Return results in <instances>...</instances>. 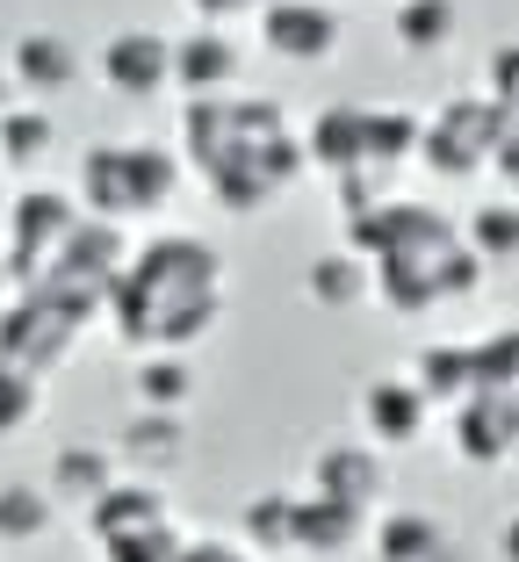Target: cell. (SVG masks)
Listing matches in <instances>:
<instances>
[{
    "label": "cell",
    "mask_w": 519,
    "mask_h": 562,
    "mask_svg": "<svg viewBox=\"0 0 519 562\" xmlns=\"http://www.w3.org/2000/svg\"><path fill=\"white\" fill-rule=\"evenodd\" d=\"M369 533H375V513H361V505H339V497H318V491L296 497V555L339 562L369 541Z\"/></svg>",
    "instance_id": "12"
},
{
    "label": "cell",
    "mask_w": 519,
    "mask_h": 562,
    "mask_svg": "<svg viewBox=\"0 0 519 562\" xmlns=\"http://www.w3.org/2000/svg\"><path fill=\"white\" fill-rule=\"evenodd\" d=\"M167 497H159V483L145 476H116L109 491L87 505V533H94V548L109 541H131V533H151V527H167Z\"/></svg>",
    "instance_id": "15"
},
{
    "label": "cell",
    "mask_w": 519,
    "mask_h": 562,
    "mask_svg": "<svg viewBox=\"0 0 519 562\" xmlns=\"http://www.w3.org/2000/svg\"><path fill=\"white\" fill-rule=\"evenodd\" d=\"M419 145H426V116L419 109H369V166L383 173V166H397V159H419Z\"/></svg>",
    "instance_id": "27"
},
{
    "label": "cell",
    "mask_w": 519,
    "mask_h": 562,
    "mask_svg": "<svg viewBox=\"0 0 519 562\" xmlns=\"http://www.w3.org/2000/svg\"><path fill=\"white\" fill-rule=\"evenodd\" d=\"M311 491L318 497H339V505H361L375 513V497L390 491V462L375 440H325L311 454Z\"/></svg>",
    "instance_id": "11"
},
{
    "label": "cell",
    "mask_w": 519,
    "mask_h": 562,
    "mask_svg": "<svg viewBox=\"0 0 519 562\" xmlns=\"http://www.w3.org/2000/svg\"><path fill=\"white\" fill-rule=\"evenodd\" d=\"M454 0H397V44L411 58H433V50L454 44Z\"/></svg>",
    "instance_id": "29"
},
{
    "label": "cell",
    "mask_w": 519,
    "mask_h": 562,
    "mask_svg": "<svg viewBox=\"0 0 519 562\" xmlns=\"http://www.w3.org/2000/svg\"><path fill=\"white\" fill-rule=\"evenodd\" d=\"M260 8H274V0H260Z\"/></svg>",
    "instance_id": "39"
},
{
    "label": "cell",
    "mask_w": 519,
    "mask_h": 562,
    "mask_svg": "<svg viewBox=\"0 0 519 562\" xmlns=\"http://www.w3.org/2000/svg\"><path fill=\"white\" fill-rule=\"evenodd\" d=\"M94 72H101V87L123 94V101L167 94V87H173V36H159V30H116L109 44H101Z\"/></svg>",
    "instance_id": "9"
},
{
    "label": "cell",
    "mask_w": 519,
    "mask_h": 562,
    "mask_svg": "<svg viewBox=\"0 0 519 562\" xmlns=\"http://www.w3.org/2000/svg\"><path fill=\"white\" fill-rule=\"evenodd\" d=\"M94 317H101L94 296H80V289H66V281L44 274L36 289H15V303L0 311V361L44 382L50 368L72 361V347L87 339Z\"/></svg>",
    "instance_id": "3"
},
{
    "label": "cell",
    "mask_w": 519,
    "mask_h": 562,
    "mask_svg": "<svg viewBox=\"0 0 519 562\" xmlns=\"http://www.w3.org/2000/svg\"><path fill=\"white\" fill-rule=\"evenodd\" d=\"M498 555H505V562H519V513L505 519V533H498Z\"/></svg>",
    "instance_id": "37"
},
{
    "label": "cell",
    "mask_w": 519,
    "mask_h": 562,
    "mask_svg": "<svg viewBox=\"0 0 519 562\" xmlns=\"http://www.w3.org/2000/svg\"><path fill=\"white\" fill-rule=\"evenodd\" d=\"M58 519V497L44 483H0V548H30L50 533Z\"/></svg>",
    "instance_id": "26"
},
{
    "label": "cell",
    "mask_w": 519,
    "mask_h": 562,
    "mask_svg": "<svg viewBox=\"0 0 519 562\" xmlns=\"http://www.w3.org/2000/svg\"><path fill=\"white\" fill-rule=\"evenodd\" d=\"M303 296L318 303V311H361L375 296V267L361 252H318V260L303 267Z\"/></svg>",
    "instance_id": "20"
},
{
    "label": "cell",
    "mask_w": 519,
    "mask_h": 562,
    "mask_svg": "<svg viewBox=\"0 0 519 562\" xmlns=\"http://www.w3.org/2000/svg\"><path fill=\"white\" fill-rule=\"evenodd\" d=\"M15 101H22V87L8 80V72H0V116H8V109H15Z\"/></svg>",
    "instance_id": "38"
},
{
    "label": "cell",
    "mask_w": 519,
    "mask_h": 562,
    "mask_svg": "<svg viewBox=\"0 0 519 562\" xmlns=\"http://www.w3.org/2000/svg\"><path fill=\"white\" fill-rule=\"evenodd\" d=\"M238 548L252 555H296V491H252L238 513Z\"/></svg>",
    "instance_id": "22"
},
{
    "label": "cell",
    "mask_w": 519,
    "mask_h": 562,
    "mask_svg": "<svg viewBox=\"0 0 519 562\" xmlns=\"http://www.w3.org/2000/svg\"><path fill=\"white\" fill-rule=\"evenodd\" d=\"M50 145H58V123H50L44 101H15V109L0 116V159L8 166H36Z\"/></svg>",
    "instance_id": "28"
},
{
    "label": "cell",
    "mask_w": 519,
    "mask_h": 562,
    "mask_svg": "<svg viewBox=\"0 0 519 562\" xmlns=\"http://www.w3.org/2000/svg\"><path fill=\"white\" fill-rule=\"evenodd\" d=\"M339 210L347 216H361V210H375V202H383V173H375V166H361V173H339Z\"/></svg>",
    "instance_id": "33"
},
{
    "label": "cell",
    "mask_w": 519,
    "mask_h": 562,
    "mask_svg": "<svg viewBox=\"0 0 519 562\" xmlns=\"http://www.w3.org/2000/svg\"><path fill=\"white\" fill-rule=\"evenodd\" d=\"M80 216L72 210V195H58V188H22L15 202H8V281L15 289H36V281L58 267V252H66V238L80 232Z\"/></svg>",
    "instance_id": "6"
},
{
    "label": "cell",
    "mask_w": 519,
    "mask_h": 562,
    "mask_svg": "<svg viewBox=\"0 0 519 562\" xmlns=\"http://www.w3.org/2000/svg\"><path fill=\"white\" fill-rule=\"evenodd\" d=\"M181 195V159L167 145H131V137H109L80 159V202L87 216H109V224H137V216H159Z\"/></svg>",
    "instance_id": "4"
},
{
    "label": "cell",
    "mask_w": 519,
    "mask_h": 562,
    "mask_svg": "<svg viewBox=\"0 0 519 562\" xmlns=\"http://www.w3.org/2000/svg\"><path fill=\"white\" fill-rule=\"evenodd\" d=\"M116 462H131L145 483H159L167 469H181L188 462V426H181V412H137L131 426H123V440H116Z\"/></svg>",
    "instance_id": "18"
},
{
    "label": "cell",
    "mask_w": 519,
    "mask_h": 562,
    "mask_svg": "<svg viewBox=\"0 0 519 562\" xmlns=\"http://www.w3.org/2000/svg\"><path fill=\"white\" fill-rule=\"evenodd\" d=\"M426 418H433V404L411 375H375L361 390V426H369L375 447H411L426 432Z\"/></svg>",
    "instance_id": "16"
},
{
    "label": "cell",
    "mask_w": 519,
    "mask_h": 562,
    "mask_svg": "<svg viewBox=\"0 0 519 562\" xmlns=\"http://www.w3.org/2000/svg\"><path fill=\"white\" fill-rule=\"evenodd\" d=\"M411 382L426 390V404H470L476 397V347H419Z\"/></svg>",
    "instance_id": "23"
},
{
    "label": "cell",
    "mask_w": 519,
    "mask_h": 562,
    "mask_svg": "<svg viewBox=\"0 0 519 562\" xmlns=\"http://www.w3.org/2000/svg\"><path fill=\"white\" fill-rule=\"evenodd\" d=\"M490 101H519V44H498L490 58Z\"/></svg>",
    "instance_id": "35"
},
{
    "label": "cell",
    "mask_w": 519,
    "mask_h": 562,
    "mask_svg": "<svg viewBox=\"0 0 519 562\" xmlns=\"http://www.w3.org/2000/svg\"><path fill=\"white\" fill-rule=\"evenodd\" d=\"M131 224H109V216H80V232L66 238V252H58V267H50V281H66V289H80V296H94L101 311H109V289H116V274L131 267Z\"/></svg>",
    "instance_id": "8"
},
{
    "label": "cell",
    "mask_w": 519,
    "mask_h": 562,
    "mask_svg": "<svg viewBox=\"0 0 519 562\" xmlns=\"http://www.w3.org/2000/svg\"><path fill=\"white\" fill-rule=\"evenodd\" d=\"M137 412H188V397H195V368H188V353H137Z\"/></svg>",
    "instance_id": "25"
},
{
    "label": "cell",
    "mask_w": 519,
    "mask_h": 562,
    "mask_svg": "<svg viewBox=\"0 0 519 562\" xmlns=\"http://www.w3.org/2000/svg\"><path fill=\"white\" fill-rule=\"evenodd\" d=\"M181 562H260V555H252V548H238V541H188Z\"/></svg>",
    "instance_id": "36"
},
{
    "label": "cell",
    "mask_w": 519,
    "mask_h": 562,
    "mask_svg": "<svg viewBox=\"0 0 519 562\" xmlns=\"http://www.w3.org/2000/svg\"><path fill=\"white\" fill-rule=\"evenodd\" d=\"M260 50L282 66H325L339 50V8L332 0H274L260 8Z\"/></svg>",
    "instance_id": "10"
},
{
    "label": "cell",
    "mask_w": 519,
    "mask_h": 562,
    "mask_svg": "<svg viewBox=\"0 0 519 562\" xmlns=\"http://www.w3.org/2000/svg\"><path fill=\"white\" fill-rule=\"evenodd\" d=\"M498 131H505V101L454 94V101H440L433 116H426L419 159L433 166L440 181H476V173L490 166V151H498Z\"/></svg>",
    "instance_id": "5"
},
{
    "label": "cell",
    "mask_w": 519,
    "mask_h": 562,
    "mask_svg": "<svg viewBox=\"0 0 519 562\" xmlns=\"http://www.w3.org/2000/svg\"><path fill=\"white\" fill-rule=\"evenodd\" d=\"M303 159L318 166L325 181L361 173V166H369V109H361V101H332V109H318L311 131H303Z\"/></svg>",
    "instance_id": "14"
},
{
    "label": "cell",
    "mask_w": 519,
    "mask_h": 562,
    "mask_svg": "<svg viewBox=\"0 0 519 562\" xmlns=\"http://www.w3.org/2000/svg\"><path fill=\"white\" fill-rule=\"evenodd\" d=\"M490 173L519 195V101H505V131H498V151H490Z\"/></svg>",
    "instance_id": "32"
},
{
    "label": "cell",
    "mask_w": 519,
    "mask_h": 562,
    "mask_svg": "<svg viewBox=\"0 0 519 562\" xmlns=\"http://www.w3.org/2000/svg\"><path fill=\"white\" fill-rule=\"evenodd\" d=\"M238 72H246V50H238L232 30L173 36V87H181L188 101H202V94H232Z\"/></svg>",
    "instance_id": "13"
},
{
    "label": "cell",
    "mask_w": 519,
    "mask_h": 562,
    "mask_svg": "<svg viewBox=\"0 0 519 562\" xmlns=\"http://www.w3.org/2000/svg\"><path fill=\"white\" fill-rule=\"evenodd\" d=\"M369 548H375V562H454V533L433 513H383Z\"/></svg>",
    "instance_id": "19"
},
{
    "label": "cell",
    "mask_w": 519,
    "mask_h": 562,
    "mask_svg": "<svg viewBox=\"0 0 519 562\" xmlns=\"http://www.w3.org/2000/svg\"><path fill=\"white\" fill-rule=\"evenodd\" d=\"M8 80L22 87V94H66L72 80H80V50H72V36L58 30H22L15 44H8Z\"/></svg>",
    "instance_id": "17"
},
{
    "label": "cell",
    "mask_w": 519,
    "mask_h": 562,
    "mask_svg": "<svg viewBox=\"0 0 519 562\" xmlns=\"http://www.w3.org/2000/svg\"><path fill=\"white\" fill-rule=\"evenodd\" d=\"M109 483H116V454H109V447H87V440H72V447H58V454H50V476H44V491L50 497H66V505H94L101 491H109Z\"/></svg>",
    "instance_id": "21"
},
{
    "label": "cell",
    "mask_w": 519,
    "mask_h": 562,
    "mask_svg": "<svg viewBox=\"0 0 519 562\" xmlns=\"http://www.w3.org/2000/svg\"><path fill=\"white\" fill-rule=\"evenodd\" d=\"M462 246H470L484 267H512V260H519V195L476 202L470 224H462Z\"/></svg>",
    "instance_id": "24"
},
{
    "label": "cell",
    "mask_w": 519,
    "mask_h": 562,
    "mask_svg": "<svg viewBox=\"0 0 519 562\" xmlns=\"http://www.w3.org/2000/svg\"><path fill=\"white\" fill-rule=\"evenodd\" d=\"M0 281H8V267H0Z\"/></svg>",
    "instance_id": "40"
},
{
    "label": "cell",
    "mask_w": 519,
    "mask_h": 562,
    "mask_svg": "<svg viewBox=\"0 0 519 562\" xmlns=\"http://www.w3.org/2000/svg\"><path fill=\"white\" fill-rule=\"evenodd\" d=\"M181 527H173V519H167V527H151V533H131V541H109V548H101V562H181Z\"/></svg>",
    "instance_id": "31"
},
{
    "label": "cell",
    "mask_w": 519,
    "mask_h": 562,
    "mask_svg": "<svg viewBox=\"0 0 519 562\" xmlns=\"http://www.w3.org/2000/svg\"><path fill=\"white\" fill-rule=\"evenodd\" d=\"M109 331L131 353H188L224 317V260L188 232H159L131 252L109 289Z\"/></svg>",
    "instance_id": "2"
},
{
    "label": "cell",
    "mask_w": 519,
    "mask_h": 562,
    "mask_svg": "<svg viewBox=\"0 0 519 562\" xmlns=\"http://www.w3.org/2000/svg\"><path fill=\"white\" fill-rule=\"evenodd\" d=\"M36 418H44V382L0 361V440H15V432H30Z\"/></svg>",
    "instance_id": "30"
},
{
    "label": "cell",
    "mask_w": 519,
    "mask_h": 562,
    "mask_svg": "<svg viewBox=\"0 0 519 562\" xmlns=\"http://www.w3.org/2000/svg\"><path fill=\"white\" fill-rule=\"evenodd\" d=\"M181 8L202 22V30H224V22H238V15H260V0H181Z\"/></svg>",
    "instance_id": "34"
},
{
    "label": "cell",
    "mask_w": 519,
    "mask_h": 562,
    "mask_svg": "<svg viewBox=\"0 0 519 562\" xmlns=\"http://www.w3.org/2000/svg\"><path fill=\"white\" fill-rule=\"evenodd\" d=\"M462 246V224H448L426 202H375V210L347 216V252L361 260H433V252Z\"/></svg>",
    "instance_id": "7"
},
{
    "label": "cell",
    "mask_w": 519,
    "mask_h": 562,
    "mask_svg": "<svg viewBox=\"0 0 519 562\" xmlns=\"http://www.w3.org/2000/svg\"><path fill=\"white\" fill-rule=\"evenodd\" d=\"M181 151L195 166V181L232 216H252V210H268V202H282L311 173L303 137H289V116L274 101H252V94L188 101L181 109Z\"/></svg>",
    "instance_id": "1"
}]
</instances>
